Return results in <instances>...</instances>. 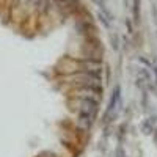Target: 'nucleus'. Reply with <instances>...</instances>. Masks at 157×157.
I'll return each instance as SVG.
<instances>
[{
	"mask_svg": "<svg viewBox=\"0 0 157 157\" xmlns=\"http://www.w3.org/2000/svg\"><path fill=\"white\" fill-rule=\"evenodd\" d=\"M75 32L80 36H83V38L98 36V29H96V25L93 24V21L83 19V17L75 21Z\"/></svg>",
	"mask_w": 157,
	"mask_h": 157,
	"instance_id": "f257e3e1",
	"label": "nucleus"
},
{
	"mask_svg": "<svg viewBox=\"0 0 157 157\" xmlns=\"http://www.w3.org/2000/svg\"><path fill=\"white\" fill-rule=\"evenodd\" d=\"M72 96L75 99H91V101H99L102 96V88H93V86H82V88H74Z\"/></svg>",
	"mask_w": 157,
	"mask_h": 157,
	"instance_id": "f03ea898",
	"label": "nucleus"
},
{
	"mask_svg": "<svg viewBox=\"0 0 157 157\" xmlns=\"http://www.w3.org/2000/svg\"><path fill=\"white\" fill-rule=\"evenodd\" d=\"M74 102H77L78 105V113H83V115H90V116H94L99 107V101H91V99H75Z\"/></svg>",
	"mask_w": 157,
	"mask_h": 157,
	"instance_id": "7ed1b4c3",
	"label": "nucleus"
},
{
	"mask_svg": "<svg viewBox=\"0 0 157 157\" xmlns=\"http://www.w3.org/2000/svg\"><path fill=\"white\" fill-rule=\"evenodd\" d=\"M120 96H121V88H120V86H115L113 91H112V98H110V104H109V110H107V113L113 115L116 104L120 102Z\"/></svg>",
	"mask_w": 157,
	"mask_h": 157,
	"instance_id": "20e7f679",
	"label": "nucleus"
},
{
	"mask_svg": "<svg viewBox=\"0 0 157 157\" xmlns=\"http://www.w3.org/2000/svg\"><path fill=\"white\" fill-rule=\"evenodd\" d=\"M132 14H134L135 24H138L140 16H141V0H132Z\"/></svg>",
	"mask_w": 157,
	"mask_h": 157,
	"instance_id": "39448f33",
	"label": "nucleus"
},
{
	"mask_svg": "<svg viewBox=\"0 0 157 157\" xmlns=\"http://www.w3.org/2000/svg\"><path fill=\"white\" fill-rule=\"evenodd\" d=\"M110 44H112V49H113V50L120 49V38H118L116 33H112V35H110Z\"/></svg>",
	"mask_w": 157,
	"mask_h": 157,
	"instance_id": "423d86ee",
	"label": "nucleus"
},
{
	"mask_svg": "<svg viewBox=\"0 0 157 157\" xmlns=\"http://www.w3.org/2000/svg\"><path fill=\"white\" fill-rule=\"evenodd\" d=\"M141 130H143V134H151L152 132V123L149 120H146L141 124Z\"/></svg>",
	"mask_w": 157,
	"mask_h": 157,
	"instance_id": "0eeeda50",
	"label": "nucleus"
},
{
	"mask_svg": "<svg viewBox=\"0 0 157 157\" xmlns=\"http://www.w3.org/2000/svg\"><path fill=\"white\" fill-rule=\"evenodd\" d=\"M93 2L96 3V6H99L101 11H107V0H93Z\"/></svg>",
	"mask_w": 157,
	"mask_h": 157,
	"instance_id": "6e6552de",
	"label": "nucleus"
},
{
	"mask_svg": "<svg viewBox=\"0 0 157 157\" xmlns=\"http://www.w3.org/2000/svg\"><path fill=\"white\" fill-rule=\"evenodd\" d=\"M140 61H141L143 64H146L148 68H151V61H149V60H146L145 57H140Z\"/></svg>",
	"mask_w": 157,
	"mask_h": 157,
	"instance_id": "1a4fd4ad",
	"label": "nucleus"
},
{
	"mask_svg": "<svg viewBox=\"0 0 157 157\" xmlns=\"http://www.w3.org/2000/svg\"><path fill=\"white\" fill-rule=\"evenodd\" d=\"M126 25H127V30H129V33H132V25H130V21H129V19L126 21Z\"/></svg>",
	"mask_w": 157,
	"mask_h": 157,
	"instance_id": "9d476101",
	"label": "nucleus"
},
{
	"mask_svg": "<svg viewBox=\"0 0 157 157\" xmlns=\"http://www.w3.org/2000/svg\"><path fill=\"white\" fill-rule=\"evenodd\" d=\"M155 132V135H154V140H155V143H157V130H154Z\"/></svg>",
	"mask_w": 157,
	"mask_h": 157,
	"instance_id": "9b49d317",
	"label": "nucleus"
},
{
	"mask_svg": "<svg viewBox=\"0 0 157 157\" xmlns=\"http://www.w3.org/2000/svg\"><path fill=\"white\" fill-rule=\"evenodd\" d=\"M155 69V83H157V68H154Z\"/></svg>",
	"mask_w": 157,
	"mask_h": 157,
	"instance_id": "f8f14e48",
	"label": "nucleus"
}]
</instances>
